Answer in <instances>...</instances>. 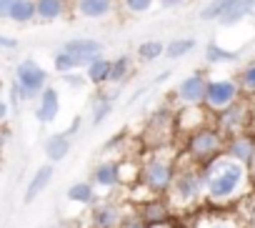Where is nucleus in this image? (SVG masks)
Returning <instances> with one entry per match:
<instances>
[{
	"label": "nucleus",
	"instance_id": "20e7f679",
	"mask_svg": "<svg viewBox=\"0 0 255 228\" xmlns=\"http://www.w3.org/2000/svg\"><path fill=\"white\" fill-rule=\"evenodd\" d=\"M225 136L220 133V128L213 123H208V126H203V128H198V131H193V133H188L185 136V156L190 158V161H195V163H208V161H213L215 156H220L223 151H225Z\"/></svg>",
	"mask_w": 255,
	"mask_h": 228
},
{
	"label": "nucleus",
	"instance_id": "a19ab883",
	"mask_svg": "<svg viewBox=\"0 0 255 228\" xmlns=\"http://www.w3.org/2000/svg\"><path fill=\"white\" fill-rule=\"evenodd\" d=\"M145 90H148V85H143V88H135V93H133L130 98H128V103H135V100H138V98H140Z\"/></svg>",
	"mask_w": 255,
	"mask_h": 228
},
{
	"label": "nucleus",
	"instance_id": "1a4fd4ad",
	"mask_svg": "<svg viewBox=\"0 0 255 228\" xmlns=\"http://www.w3.org/2000/svg\"><path fill=\"white\" fill-rule=\"evenodd\" d=\"M125 206L113 198H98L88 208V228H118Z\"/></svg>",
	"mask_w": 255,
	"mask_h": 228
},
{
	"label": "nucleus",
	"instance_id": "412c9836",
	"mask_svg": "<svg viewBox=\"0 0 255 228\" xmlns=\"http://www.w3.org/2000/svg\"><path fill=\"white\" fill-rule=\"evenodd\" d=\"M85 78H88V85H95V88H105L110 83V58L105 55H98L93 58L85 68Z\"/></svg>",
	"mask_w": 255,
	"mask_h": 228
},
{
	"label": "nucleus",
	"instance_id": "f3484780",
	"mask_svg": "<svg viewBox=\"0 0 255 228\" xmlns=\"http://www.w3.org/2000/svg\"><path fill=\"white\" fill-rule=\"evenodd\" d=\"M253 13H255V0H230L228 8L223 10V15L218 18V25H223V28L240 25V23L248 20Z\"/></svg>",
	"mask_w": 255,
	"mask_h": 228
},
{
	"label": "nucleus",
	"instance_id": "9b49d317",
	"mask_svg": "<svg viewBox=\"0 0 255 228\" xmlns=\"http://www.w3.org/2000/svg\"><path fill=\"white\" fill-rule=\"evenodd\" d=\"M90 183L95 186L98 196L100 193H110L115 188H120V173H118V158H100L93 171H90Z\"/></svg>",
	"mask_w": 255,
	"mask_h": 228
},
{
	"label": "nucleus",
	"instance_id": "9d476101",
	"mask_svg": "<svg viewBox=\"0 0 255 228\" xmlns=\"http://www.w3.org/2000/svg\"><path fill=\"white\" fill-rule=\"evenodd\" d=\"M118 10V0H70V18L78 20H110Z\"/></svg>",
	"mask_w": 255,
	"mask_h": 228
},
{
	"label": "nucleus",
	"instance_id": "2eb2a0df",
	"mask_svg": "<svg viewBox=\"0 0 255 228\" xmlns=\"http://www.w3.org/2000/svg\"><path fill=\"white\" fill-rule=\"evenodd\" d=\"M133 206H135V203H133ZM135 208H138L140 218L145 221V226L165 223V221H170V216H173V211H170V206H168L165 196H153V198H148V201L138 203Z\"/></svg>",
	"mask_w": 255,
	"mask_h": 228
},
{
	"label": "nucleus",
	"instance_id": "6e6552de",
	"mask_svg": "<svg viewBox=\"0 0 255 228\" xmlns=\"http://www.w3.org/2000/svg\"><path fill=\"white\" fill-rule=\"evenodd\" d=\"M205 88H208V75L203 70H195V73L180 78V83H175L173 98L178 100L180 108H185V105H203Z\"/></svg>",
	"mask_w": 255,
	"mask_h": 228
},
{
	"label": "nucleus",
	"instance_id": "6ab92c4d",
	"mask_svg": "<svg viewBox=\"0 0 255 228\" xmlns=\"http://www.w3.org/2000/svg\"><path fill=\"white\" fill-rule=\"evenodd\" d=\"M70 148H73V138L63 131V133H53V136H48L45 138V143H43V151H45V158H48V163H63L68 156H70Z\"/></svg>",
	"mask_w": 255,
	"mask_h": 228
},
{
	"label": "nucleus",
	"instance_id": "dca6fc26",
	"mask_svg": "<svg viewBox=\"0 0 255 228\" xmlns=\"http://www.w3.org/2000/svg\"><path fill=\"white\" fill-rule=\"evenodd\" d=\"M35 15L43 25L70 18V0H35Z\"/></svg>",
	"mask_w": 255,
	"mask_h": 228
},
{
	"label": "nucleus",
	"instance_id": "a18cd8bd",
	"mask_svg": "<svg viewBox=\"0 0 255 228\" xmlns=\"http://www.w3.org/2000/svg\"><path fill=\"white\" fill-rule=\"evenodd\" d=\"M248 228H255V206L250 211V218H248Z\"/></svg>",
	"mask_w": 255,
	"mask_h": 228
},
{
	"label": "nucleus",
	"instance_id": "ddd939ff",
	"mask_svg": "<svg viewBox=\"0 0 255 228\" xmlns=\"http://www.w3.org/2000/svg\"><path fill=\"white\" fill-rule=\"evenodd\" d=\"M60 50H65V53H70L73 58H78L80 65L85 68L93 58L105 55V43L98 40V38H70V40L63 43Z\"/></svg>",
	"mask_w": 255,
	"mask_h": 228
},
{
	"label": "nucleus",
	"instance_id": "f704fd0d",
	"mask_svg": "<svg viewBox=\"0 0 255 228\" xmlns=\"http://www.w3.org/2000/svg\"><path fill=\"white\" fill-rule=\"evenodd\" d=\"M60 78H63V83H65L70 90H83V88L88 85V78H85V73H80V70L65 73V75H60Z\"/></svg>",
	"mask_w": 255,
	"mask_h": 228
},
{
	"label": "nucleus",
	"instance_id": "2f4dec72",
	"mask_svg": "<svg viewBox=\"0 0 255 228\" xmlns=\"http://www.w3.org/2000/svg\"><path fill=\"white\" fill-rule=\"evenodd\" d=\"M228 3L230 0H210V3H205L203 5V10H200V20H205V23H218V18L223 15V10L228 8Z\"/></svg>",
	"mask_w": 255,
	"mask_h": 228
},
{
	"label": "nucleus",
	"instance_id": "b1692460",
	"mask_svg": "<svg viewBox=\"0 0 255 228\" xmlns=\"http://www.w3.org/2000/svg\"><path fill=\"white\" fill-rule=\"evenodd\" d=\"M203 58H205L208 65H223V63H233V60H238L240 53H238V50H228V48H223L218 40H210V43L205 45V50H203Z\"/></svg>",
	"mask_w": 255,
	"mask_h": 228
},
{
	"label": "nucleus",
	"instance_id": "37998d69",
	"mask_svg": "<svg viewBox=\"0 0 255 228\" xmlns=\"http://www.w3.org/2000/svg\"><path fill=\"white\" fill-rule=\"evenodd\" d=\"M145 228H178V226H173L170 221H165V223H155V226H145Z\"/></svg>",
	"mask_w": 255,
	"mask_h": 228
},
{
	"label": "nucleus",
	"instance_id": "a211bd4d",
	"mask_svg": "<svg viewBox=\"0 0 255 228\" xmlns=\"http://www.w3.org/2000/svg\"><path fill=\"white\" fill-rule=\"evenodd\" d=\"M53 176H55V166H53V163H43V166H38L35 173H33V178H30L28 186H25L23 203H33L35 198H40V193L50 186Z\"/></svg>",
	"mask_w": 255,
	"mask_h": 228
},
{
	"label": "nucleus",
	"instance_id": "f8f14e48",
	"mask_svg": "<svg viewBox=\"0 0 255 228\" xmlns=\"http://www.w3.org/2000/svg\"><path fill=\"white\" fill-rule=\"evenodd\" d=\"M33 103H35V121L40 126L55 123V118L60 116V90L55 85H45Z\"/></svg>",
	"mask_w": 255,
	"mask_h": 228
},
{
	"label": "nucleus",
	"instance_id": "c03bdc74",
	"mask_svg": "<svg viewBox=\"0 0 255 228\" xmlns=\"http://www.w3.org/2000/svg\"><path fill=\"white\" fill-rule=\"evenodd\" d=\"M248 168H250V181H253V188H255V158H253V163Z\"/></svg>",
	"mask_w": 255,
	"mask_h": 228
},
{
	"label": "nucleus",
	"instance_id": "473e14b6",
	"mask_svg": "<svg viewBox=\"0 0 255 228\" xmlns=\"http://www.w3.org/2000/svg\"><path fill=\"white\" fill-rule=\"evenodd\" d=\"M118 228H145V221L140 218V213H138L135 206H125V213H123Z\"/></svg>",
	"mask_w": 255,
	"mask_h": 228
},
{
	"label": "nucleus",
	"instance_id": "aec40b11",
	"mask_svg": "<svg viewBox=\"0 0 255 228\" xmlns=\"http://www.w3.org/2000/svg\"><path fill=\"white\" fill-rule=\"evenodd\" d=\"M65 198H68L70 203L80 206V208H90L100 196H98V191H95V186H93L90 181H75V183L68 186Z\"/></svg>",
	"mask_w": 255,
	"mask_h": 228
},
{
	"label": "nucleus",
	"instance_id": "0eeeda50",
	"mask_svg": "<svg viewBox=\"0 0 255 228\" xmlns=\"http://www.w3.org/2000/svg\"><path fill=\"white\" fill-rule=\"evenodd\" d=\"M240 95H243V90H240V85H238L235 78H208L203 105L215 116V113H220L228 105H233Z\"/></svg>",
	"mask_w": 255,
	"mask_h": 228
},
{
	"label": "nucleus",
	"instance_id": "393cba45",
	"mask_svg": "<svg viewBox=\"0 0 255 228\" xmlns=\"http://www.w3.org/2000/svg\"><path fill=\"white\" fill-rule=\"evenodd\" d=\"M113 103H115V100H110V98L105 95V90L100 88V93L93 98V110H90V126H93V128H98L100 123L108 121V116L113 113Z\"/></svg>",
	"mask_w": 255,
	"mask_h": 228
},
{
	"label": "nucleus",
	"instance_id": "72a5a7b5",
	"mask_svg": "<svg viewBox=\"0 0 255 228\" xmlns=\"http://www.w3.org/2000/svg\"><path fill=\"white\" fill-rule=\"evenodd\" d=\"M8 103H10V108H20V105L33 103V100L28 98V93H25L15 80H10V85H8Z\"/></svg>",
	"mask_w": 255,
	"mask_h": 228
},
{
	"label": "nucleus",
	"instance_id": "e433bc0d",
	"mask_svg": "<svg viewBox=\"0 0 255 228\" xmlns=\"http://www.w3.org/2000/svg\"><path fill=\"white\" fill-rule=\"evenodd\" d=\"M160 10H178V8H185L188 0H158Z\"/></svg>",
	"mask_w": 255,
	"mask_h": 228
},
{
	"label": "nucleus",
	"instance_id": "79ce46f5",
	"mask_svg": "<svg viewBox=\"0 0 255 228\" xmlns=\"http://www.w3.org/2000/svg\"><path fill=\"white\" fill-rule=\"evenodd\" d=\"M170 75H173L170 70H163L160 75H155V80H153V83H165V80H170Z\"/></svg>",
	"mask_w": 255,
	"mask_h": 228
},
{
	"label": "nucleus",
	"instance_id": "4468645a",
	"mask_svg": "<svg viewBox=\"0 0 255 228\" xmlns=\"http://www.w3.org/2000/svg\"><path fill=\"white\" fill-rule=\"evenodd\" d=\"M225 153H228L230 158H235V161L250 166L253 158H255V133L245 131V133L230 136V138L225 141Z\"/></svg>",
	"mask_w": 255,
	"mask_h": 228
},
{
	"label": "nucleus",
	"instance_id": "4be33fe9",
	"mask_svg": "<svg viewBox=\"0 0 255 228\" xmlns=\"http://www.w3.org/2000/svg\"><path fill=\"white\" fill-rule=\"evenodd\" d=\"M190 228H245L238 218L233 216H220V213H200Z\"/></svg>",
	"mask_w": 255,
	"mask_h": 228
},
{
	"label": "nucleus",
	"instance_id": "cd10ccee",
	"mask_svg": "<svg viewBox=\"0 0 255 228\" xmlns=\"http://www.w3.org/2000/svg\"><path fill=\"white\" fill-rule=\"evenodd\" d=\"M135 55L140 63H155L160 55H165V43L163 40H143L135 48Z\"/></svg>",
	"mask_w": 255,
	"mask_h": 228
},
{
	"label": "nucleus",
	"instance_id": "c9c22d12",
	"mask_svg": "<svg viewBox=\"0 0 255 228\" xmlns=\"http://www.w3.org/2000/svg\"><path fill=\"white\" fill-rule=\"evenodd\" d=\"M18 38H13V35H3L0 33V53H13V50H18Z\"/></svg>",
	"mask_w": 255,
	"mask_h": 228
},
{
	"label": "nucleus",
	"instance_id": "c756f323",
	"mask_svg": "<svg viewBox=\"0 0 255 228\" xmlns=\"http://www.w3.org/2000/svg\"><path fill=\"white\" fill-rule=\"evenodd\" d=\"M118 5L128 15H145V13H150L158 5V0H118Z\"/></svg>",
	"mask_w": 255,
	"mask_h": 228
},
{
	"label": "nucleus",
	"instance_id": "ea45409f",
	"mask_svg": "<svg viewBox=\"0 0 255 228\" xmlns=\"http://www.w3.org/2000/svg\"><path fill=\"white\" fill-rule=\"evenodd\" d=\"M80 128H83V118H80V116H75V118H73V123H70V128H68L65 133L73 138V136H78V133H80Z\"/></svg>",
	"mask_w": 255,
	"mask_h": 228
},
{
	"label": "nucleus",
	"instance_id": "bb28decb",
	"mask_svg": "<svg viewBox=\"0 0 255 228\" xmlns=\"http://www.w3.org/2000/svg\"><path fill=\"white\" fill-rule=\"evenodd\" d=\"M195 48H198V40H195V38H175V40L165 43V58L180 60V58L190 55Z\"/></svg>",
	"mask_w": 255,
	"mask_h": 228
},
{
	"label": "nucleus",
	"instance_id": "39448f33",
	"mask_svg": "<svg viewBox=\"0 0 255 228\" xmlns=\"http://www.w3.org/2000/svg\"><path fill=\"white\" fill-rule=\"evenodd\" d=\"M213 118H215V126L220 128V133H223L225 138H230V136H238V133L250 131V123H253V108H250L248 100L238 98L233 105H228L225 110L215 113Z\"/></svg>",
	"mask_w": 255,
	"mask_h": 228
},
{
	"label": "nucleus",
	"instance_id": "5701e85b",
	"mask_svg": "<svg viewBox=\"0 0 255 228\" xmlns=\"http://www.w3.org/2000/svg\"><path fill=\"white\" fill-rule=\"evenodd\" d=\"M8 20L13 25H30V23H35L38 20V15H35V0H15L13 8H10Z\"/></svg>",
	"mask_w": 255,
	"mask_h": 228
},
{
	"label": "nucleus",
	"instance_id": "c85d7f7f",
	"mask_svg": "<svg viewBox=\"0 0 255 228\" xmlns=\"http://www.w3.org/2000/svg\"><path fill=\"white\" fill-rule=\"evenodd\" d=\"M53 70H55L58 75H65V73H73V70H83V65H80V60L73 58L70 53L58 50V53L53 55Z\"/></svg>",
	"mask_w": 255,
	"mask_h": 228
},
{
	"label": "nucleus",
	"instance_id": "a878e982",
	"mask_svg": "<svg viewBox=\"0 0 255 228\" xmlns=\"http://www.w3.org/2000/svg\"><path fill=\"white\" fill-rule=\"evenodd\" d=\"M130 75H133V58L128 53H123L115 60H110V83L113 85H123Z\"/></svg>",
	"mask_w": 255,
	"mask_h": 228
},
{
	"label": "nucleus",
	"instance_id": "4c0bfd02",
	"mask_svg": "<svg viewBox=\"0 0 255 228\" xmlns=\"http://www.w3.org/2000/svg\"><path fill=\"white\" fill-rule=\"evenodd\" d=\"M8 116H10V103H8V98L3 93H0V126L8 121Z\"/></svg>",
	"mask_w": 255,
	"mask_h": 228
},
{
	"label": "nucleus",
	"instance_id": "58836bf2",
	"mask_svg": "<svg viewBox=\"0 0 255 228\" xmlns=\"http://www.w3.org/2000/svg\"><path fill=\"white\" fill-rule=\"evenodd\" d=\"M13 3H15V0H0V23H5V20H8Z\"/></svg>",
	"mask_w": 255,
	"mask_h": 228
},
{
	"label": "nucleus",
	"instance_id": "49530a36",
	"mask_svg": "<svg viewBox=\"0 0 255 228\" xmlns=\"http://www.w3.org/2000/svg\"><path fill=\"white\" fill-rule=\"evenodd\" d=\"M55 228H70V226H55Z\"/></svg>",
	"mask_w": 255,
	"mask_h": 228
},
{
	"label": "nucleus",
	"instance_id": "7c9ffc66",
	"mask_svg": "<svg viewBox=\"0 0 255 228\" xmlns=\"http://www.w3.org/2000/svg\"><path fill=\"white\" fill-rule=\"evenodd\" d=\"M238 85H240V90L243 93H248V95H255V60H250V63H245L243 68H240V73H238Z\"/></svg>",
	"mask_w": 255,
	"mask_h": 228
},
{
	"label": "nucleus",
	"instance_id": "423d86ee",
	"mask_svg": "<svg viewBox=\"0 0 255 228\" xmlns=\"http://www.w3.org/2000/svg\"><path fill=\"white\" fill-rule=\"evenodd\" d=\"M13 80L28 93L30 100H35L38 93H40L45 85H50V73H48L38 60L23 58V60H18L15 68H13Z\"/></svg>",
	"mask_w": 255,
	"mask_h": 228
},
{
	"label": "nucleus",
	"instance_id": "f03ea898",
	"mask_svg": "<svg viewBox=\"0 0 255 228\" xmlns=\"http://www.w3.org/2000/svg\"><path fill=\"white\" fill-rule=\"evenodd\" d=\"M165 201L173 213H185L205 206V191H203V166L190 161L185 153L178 156L173 181L165 191Z\"/></svg>",
	"mask_w": 255,
	"mask_h": 228
},
{
	"label": "nucleus",
	"instance_id": "7ed1b4c3",
	"mask_svg": "<svg viewBox=\"0 0 255 228\" xmlns=\"http://www.w3.org/2000/svg\"><path fill=\"white\" fill-rule=\"evenodd\" d=\"M175 163H178V151L173 146H160V148H150L143 161H140V186L150 193V196H165L173 173H175Z\"/></svg>",
	"mask_w": 255,
	"mask_h": 228
},
{
	"label": "nucleus",
	"instance_id": "f257e3e1",
	"mask_svg": "<svg viewBox=\"0 0 255 228\" xmlns=\"http://www.w3.org/2000/svg\"><path fill=\"white\" fill-rule=\"evenodd\" d=\"M203 191H205V206L225 208L243 201L255 188L250 181V168L223 151L213 161L203 163Z\"/></svg>",
	"mask_w": 255,
	"mask_h": 228
}]
</instances>
